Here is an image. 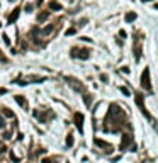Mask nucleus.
Instances as JSON below:
<instances>
[{"instance_id":"obj_32","label":"nucleus","mask_w":158,"mask_h":163,"mask_svg":"<svg viewBox=\"0 0 158 163\" xmlns=\"http://www.w3.org/2000/svg\"><path fill=\"white\" fill-rule=\"evenodd\" d=\"M141 2H151V0H141Z\"/></svg>"},{"instance_id":"obj_26","label":"nucleus","mask_w":158,"mask_h":163,"mask_svg":"<svg viewBox=\"0 0 158 163\" xmlns=\"http://www.w3.org/2000/svg\"><path fill=\"white\" fill-rule=\"evenodd\" d=\"M41 163H53V160H51V158H43Z\"/></svg>"},{"instance_id":"obj_2","label":"nucleus","mask_w":158,"mask_h":163,"mask_svg":"<svg viewBox=\"0 0 158 163\" xmlns=\"http://www.w3.org/2000/svg\"><path fill=\"white\" fill-rule=\"evenodd\" d=\"M71 58H78V60H88V56H90V49L87 48H71Z\"/></svg>"},{"instance_id":"obj_27","label":"nucleus","mask_w":158,"mask_h":163,"mask_svg":"<svg viewBox=\"0 0 158 163\" xmlns=\"http://www.w3.org/2000/svg\"><path fill=\"white\" fill-rule=\"evenodd\" d=\"M7 93V89L5 87H0V95H5Z\"/></svg>"},{"instance_id":"obj_31","label":"nucleus","mask_w":158,"mask_h":163,"mask_svg":"<svg viewBox=\"0 0 158 163\" xmlns=\"http://www.w3.org/2000/svg\"><path fill=\"white\" fill-rule=\"evenodd\" d=\"M121 70H123L124 73H129V68H127V66H123V68H121Z\"/></svg>"},{"instance_id":"obj_12","label":"nucleus","mask_w":158,"mask_h":163,"mask_svg":"<svg viewBox=\"0 0 158 163\" xmlns=\"http://www.w3.org/2000/svg\"><path fill=\"white\" fill-rule=\"evenodd\" d=\"M14 99H16V102H17L22 109H27V100H26V97H24V95H16Z\"/></svg>"},{"instance_id":"obj_24","label":"nucleus","mask_w":158,"mask_h":163,"mask_svg":"<svg viewBox=\"0 0 158 163\" xmlns=\"http://www.w3.org/2000/svg\"><path fill=\"white\" fill-rule=\"evenodd\" d=\"M0 61L2 63H7V58H5V54L2 53V51H0Z\"/></svg>"},{"instance_id":"obj_9","label":"nucleus","mask_w":158,"mask_h":163,"mask_svg":"<svg viewBox=\"0 0 158 163\" xmlns=\"http://www.w3.org/2000/svg\"><path fill=\"white\" fill-rule=\"evenodd\" d=\"M133 51H134V58H136V61H140L141 60V41H134V44H133Z\"/></svg>"},{"instance_id":"obj_20","label":"nucleus","mask_w":158,"mask_h":163,"mask_svg":"<svg viewBox=\"0 0 158 163\" xmlns=\"http://www.w3.org/2000/svg\"><path fill=\"white\" fill-rule=\"evenodd\" d=\"M33 9H34V5H33V3H27V5L24 7V10H26V12H33Z\"/></svg>"},{"instance_id":"obj_23","label":"nucleus","mask_w":158,"mask_h":163,"mask_svg":"<svg viewBox=\"0 0 158 163\" xmlns=\"http://www.w3.org/2000/svg\"><path fill=\"white\" fill-rule=\"evenodd\" d=\"M33 80H34L36 83H39V82H43L44 78H41V76H33V78H31V82H33Z\"/></svg>"},{"instance_id":"obj_19","label":"nucleus","mask_w":158,"mask_h":163,"mask_svg":"<svg viewBox=\"0 0 158 163\" xmlns=\"http://www.w3.org/2000/svg\"><path fill=\"white\" fill-rule=\"evenodd\" d=\"M75 32H77V29H75V27H70V29H66V32H65V34H66V36H73Z\"/></svg>"},{"instance_id":"obj_13","label":"nucleus","mask_w":158,"mask_h":163,"mask_svg":"<svg viewBox=\"0 0 158 163\" xmlns=\"http://www.w3.org/2000/svg\"><path fill=\"white\" fill-rule=\"evenodd\" d=\"M2 116H3V117H7V119H14V117H16V114H14L10 109H7V107L2 109Z\"/></svg>"},{"instance_id":"obj_22","label":"nucleus","mask_w":158,"mask_h":163,"mask_svg":"<svg viewBox=\"0 0 158 163\" xmlns=\"http://www.w3.org/2000/svg\"><path fill=\"white\" fill-rule=\"evenodd\" d=\"M119 90L123 92L124 95H131V93H129V90H127V89H126V87H119Z\"/></svg>"},{"instance_id":"obj_30","label":"nucleus","mask_w":158,"mask_h":163,"mask_svg":"<svg viewBox=\"0 0 158 163\" xmlns=\"http://www.w3.org/2000/svg\"><path fill=\"white\" fill-rule=\"evenodd\" d=\"M5 149H7V148H5V146H3V145H2V143H0V153H3Z\"/></svg>"},{"instance_id":"obj_18","label":"nucleus","mask_w":158,"mask_h":163,"mask_svg":"<svg viewBox=\"0 0 158 163\" xmlns=\"http://www.w3.org/2000/svg\"><path fill=\"white\" fill-rule=\"evenodd\" d=\"M9 156H10V160H12V162H14V163H20V158H19L17 155H16V153L12 151V149L9 151Z\"/></svg>"},{"instance_id":"obj_17","label":"nucleus","mask_w":158,"mask_h":163,"mask_svg":"<svg viewBox=\"0 0 158 163\" xmlns=\"http://www.w3.org/2000/svg\"><path fill=\"white\" fill-rule=\"evenodd\" d=\"M73 143H75V138H73V134H66V146H68V148H71V146H73Z\"/></svg>"},{"instance_id":"obj_14","label":"nucleus","mask_w":158,"mask_h":163,"mask_svg":"<svg viewBox=\"0 0 158 163\" xmlns=\"http://www.w3.org/2000/svg\"><path fill=\"white\" fill-rule=\"evenodd\" d=\"M48 17H50V10H43V12H39V16H37V22H44Z\"/></svg>"},{"instance_id":"obj_4","label":"nucleus","mask_w":158,"mask_h":163,"mask_svg":"<svg viewBox=\"0 0 158 163\" xmlns=\"http://www.w3.org/2000/svg\"><path fill=\"white\" fill-rule=\"evenodd\" d=\"M134 102H136V106L141 109V112L144 114V117L151 119L150 112H148V110H146V107H144V99H143V95H141V93H134ZM151 121H153V119H151Z\"/></svg>"},{"instance_id":"obj_21","label":"nucleus","mask_w":158,"mask_h":163,"mask_svg":"<svg viewBox=\"0 0 158 163\" xmlns=\"http://www.w3.org/2000/svg\"><path fill=\"white\" fill-rule=\"evenodd\" d=\"M2 138H3V139H10V131H3Z\"/></svg>"},{"instance_id":"obj_15","label":"nucleus","mask_w":158,"mask_h":163,"mask_svg":"<svg viewBox=\"0 0 158 163\" xmlns=\"http://www.w3.org/2000/svg\"><path fill=\"white\" fill-rule=\"evenodd\" d=\"M83 102H85V106H87V109L90 107V106H92V95H90V93H87V92L83 93Z\"/></svg>"},{"instance_id":"obj_29","label":"nucleus","mask_w":158,"mask_h":163,"mask_svg":"<svg viewBox=\"0 0 158 163\" xmlns=\"http://www.w3.org/2000/svg\"><path fill=\"white\" fill-rule=\"evenodd\" d=\"M0 127H5V122H3V116L0 117Z\"/></svg>"},{"instance_id":"obj_8","label":"nucleus","mask_w":158,"mask_h":163,"mask_svg":"<svg viewBox=\"0 0 158 163\" xmlns=\"http://www.w3.org/2000/svg\"><path fill=\"white\" fill-rule=\"evenodd\" d=\"M131 143H133V136H131V134H127V133H126V134H123V139H121L119 149H121V151H123V149H126V148L131 145Z\"/></svg>"},{"instance_id":"obj_5","label":"nucleus","mask_w":158,"mask_h":163,"mask_svg":"<svg viewBox=\"0 0 158 163\" xmlns=\"http://www.w3.org/2000/svg\"><path fill=\"white\" fill-rule=\"evenodd\" d=\"M65 80L68 82V85H70L73 90H77V92H83V90H85L83 83H80L77 78H73V76H65Z\"/></svg>"},{"instance_id":"obj_28","label":"nucleus","mask_w":158,"mask_h":163,"mask_svg":"<svg viewBox=\"0 0 158 163\" xmlns=\"http://www.w3.org/2000/svg\"><path fill=\"white\" fill-rule=\"evenodd\" d=\"M100 80H102V82H107V75H105V73L100 75Z\"/></svg>"},{"instance_id":"obj_11","label":"nucleus","mask_w":158,"mask_h":163,"mask_svg":"<svg viewBox=\"0 0 158 163\" xmlns=\"http://www.w3.org/2000/svg\"><path fill=\"white\" fill-rule=\"evenodd\" d=\"M19 14H20V7H16V9L12 10V14H10V17H9V24H14V22L17 20Z\"/></svg>"},{"instance_id":"obj_10","label":"nucleus","mask_w":158,"mask_h":163,"mask_svg":"<svg viewBox=\"0 0 158 163\" xmlns=\"http://www.w3.org/2000/svg\"><path fill=\"white\" fill-rule=\"evenodd\" d=\"M48 9H50L51 12H60V10H61V3H60V2H56V0H50Z\"/></svg>"},{"instance_id":"obj_25","label":"nucleus","mask_w":158,"mask_h":163,"mask_svg":"<svg viewBox=\"0 0 158 163\" xmlns=\"http://www.w3.org/2000/svg\"><path fill=\"white\" fill-rule=\"evenodd\" d=\"M3 43H5V44H7V46H9V44H10V41H9V37H7V34H3Z\"/></svg>"},{"instance_id":"obj_3","label":"nucleus","mask_w":158,"mask_h":163,"mask_svg":"<svg viewBox=\"0 0 158 163\" xmlns=\"http://www.w3.org/2000/svg\"><path fill=\"white\" fill-rule=\"evenodd\" d=\"M141 87H143L144 90H148L150 93L153 92L151 82H150V70H148V68H144V70H143V73H141Z\"/></svg>"},{"instance_id":"obj_6","label":"nucleus","mask_w":158,"mask_h":163,"mask_svg":"<svg viewBox=\"0 0 158 163\" xmlns=\"http://www.w3.org/2000/svg\"><path fill=\"white\" fill-rule=\"evenodd\" d=\"M73 122H75V126H77V129L80 133H83V114L82 112H75L73 114Z\"/></svg>"},{"instance_id":"obj_16","label":"nucleus","mask_w":158,"mask_h":163,"mask_svg":"<svg viewBox=\"0 0 158 163\" xmlns=\"http://www.w3.org/2000/svg\"><path fill=\"white\" fill-rule=\"evenodd\" d=\"M136 17H138V16H136L134 12H127L124 19H126V22H134V20H136Z\"/></svg>"},{"instance_id":"obj_7","label":"nucleus","mask_w":158,"mask_h":163,"mask_svg":"<svg viewBox=\"0 0 158 163\" xmlns=\"http://www.w3.org/2000/svg\"><path fill=\"white\" fill-rule=\"evenodd\" d=\"M94 143L99 146V148H104L105 153H112V146L109 145L107 141H104V139H99V138H95V139H94Z\"/></svg>"},{"instance_id":"obj_1","label":"nucleus","mask_w":158,"mask_h":163,"mask_svg":"<svg viewBox=\"0 0 158 163\" xmlns=\"http://www.w3.org/2000/svg\"><path fill=\"white\" fill-rule=\"evenodd\" d=\"M109 124H112V127L109 131H121L123 127L127 126V121H126V114L124 110L117 104H111V107L107 110V116H105V124L104 127H107Z\"/></svg>"}]
</instances>
